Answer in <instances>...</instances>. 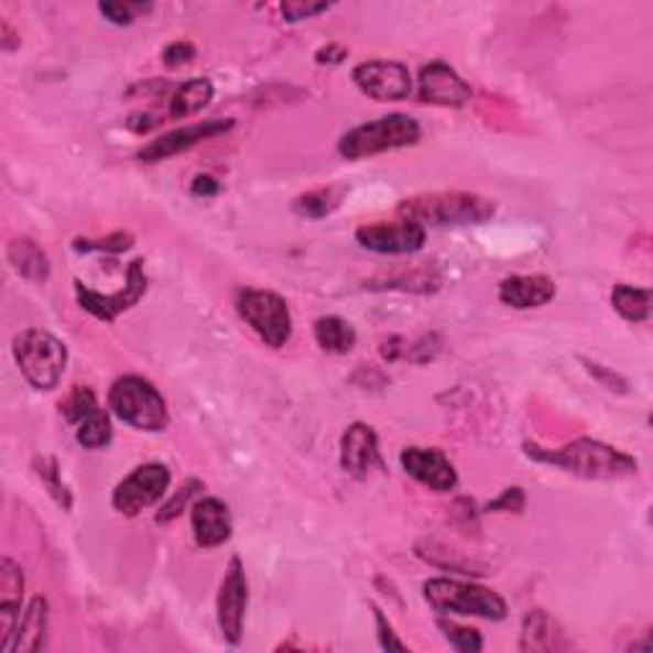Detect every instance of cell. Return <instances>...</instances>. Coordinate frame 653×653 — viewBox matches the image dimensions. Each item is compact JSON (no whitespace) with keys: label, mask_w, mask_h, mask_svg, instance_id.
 I'll return each instance as SVG.
<instances>
[{"label":"cell","mask_w":653,"mask_h":653,"mask_svg":"<svg viewBox=\"0 0 653 653\" xmlns=\"http://www.w3.org/2000/svg\"><path fill=\"white\" fill-rule=\"evenodd\" d=\"M526 455L536 459V462L562 467L564 472H572L585 480H623L639 472V459L625 455L623 449L590 437H579L556 449L526 442Z\"/></svg>","instance_id":"1"},{"label":"cell","mask_w":653,"mask_h":653,"mask_svg":"<svg viewBox=\"0 0 653 653\" xmlns=\"http://www.w3.org/2000/svg\"><path fill=\"white\" fill-rule=\"evenodd\" d=\"M396 213L422 228H462L493 220L496 202L472 192H432L401 199Z\"/></svg>","instance_id":"2"},{"label":"cell","mask_w":653,"mask_h":653,"mask_svg":"<svg viewBox=\"0 0 653 653\" xmlns=\"http://www.w3.org/2000/svg\"><path fill=\"white\" fill-rule=\"evenodd\" d=\"M422 141V126L416 118L403 116V112H391V116L368 120L350 128L348 133L337 141V151L342 159L360 161L381 153L399 151L416 146Z\"/></svg>","instance_id":"3"},{"label":"cell","mask_w":653,"mask_h":653,"mask_svg":"<svg viewBox=\"0 0 653 653\" xmlns=\"http://www.w3.org/2000/svg\"><path fill=\"white\" fill-rule=\"evenodd\" d=\"M424 600L439 616H459V618H482L501 623L508 616L505 600L490 587L478 583H462V579L434 577L424 583Z\"/></svg>","instance_id":"4"},{"label":"cell","mask_w":653,"mask_h":653,"mask_svg":"<svg viewBox=\"0 0 653 653\" xmlns=\"http://www.w3.org/2000/svg\"><path fill=\"white\" fill-rule=\"evenodd\" d=\"M108 406L120 422L133 429L159 434L164 432L172 416L161 391L143 376H123L110 385Z\"/></svg>","instance_id":"5"},{"label":"cell","mask_w":653,"mask_h":653,"mask_svg":"<svg viewBox=\"0 0 653 653\" xmlns=\"http://www.w3.org/2000/svg\"><path fill=\"white\" fill-rule=\"evenodd\" d=\"M13 360L21 376L36 391H54L67 370V345L44 329H23L13 337Z\"/></svg>","instance_id":"6"},{"label":"cell","mask_w":653,"mask_h":653,"mask_svg":"<svg viewBox=\"0 0 653 653\" xmlns=\"http://www.w3.org/2000/svg\"><path fill=\"white\" fill-rule=\"evenodd\" d=\"M236 309L269 348L279 350L292 340L294 319L286 300L269 289H240L236 296Z\"/></svg>","instance_id":"7"},{"label":"cell","mask_w":653,"mask_h":653,"mask_svg":"<svg viewBox=\"0 0 653 653\" xmlns=\"http://www.w3.org/2000/svg\"><path fill=\"white\" fill-rule=\"evenodd\" d=\"M168 486H172V470L161 462H146L135 467L128 478L118 482L110 501L118 513L133 519V515L143 513L146 508L164 501Z\"/></svg>","instance_id":"8"},{"label":"cell","mask_w":653,"mask_h":653,"mask_svg":"<svg viewBox=\"0 0 653 653\" xmlns=\"http://www.w3.org/2000/svg\"><path fill=\"white\" fill-rule=\"evenodd\" d=\"M143 265H146L143 263V258H139V261H133L131 265H128L126 286L116 294H100L87 284H83V281H75L77 304L83 306L87 314H92L95 319L116 322L120 314L133 309V306L139 304L149 292V276H146V269H143Z\"/></svg>","instance_id":"9"},{"label":"cell","mask_w":653,"mask_h":653,"mask_svg":"<svg viewBox=\"0 0 653 653\" xmlns=\"http://www.w3.org/2000/svg\"><path fill=\"white\" fill-rule=\"evenodd\" d=\"M248 577L246 567L240 556H232L225 569V577L220 583V592H217V625H220L222 639L230 646H238L243 641V625L248 612Z\"/></svg>","instance_id":"10"},{"label":"cell","mask_w":653,"mask_h":653,"mask_svg":"<svg viewBox=\"0 0 653 653\" xmlns=\"http://www.w3.org/2000/svg\"><path fill=\"white\" fill-rule=\"evenodd\" d=\"M352 83L370 100L399 102L414 90V79L406 64L393 59H370L352 69Z\"/></svg>","instance_id":"11"},{"label":"cell","mask_w":653,"mask_h":653,"mask_svg":"<svg viewBox=\"0 0 653 653\" xmlns=\"http://www.w3.org/2000/svg\"><path fill=\"white\" fill-rule=\"evenodd\" d=\"M358 246L378 255H411L418 253L426 243V228L422 225L401 222H368L355 230Z\"/></svg>","instance_id":"12"},{"label":"cell","mask_w":653,"mask_h":653,"mask_svg":"<svg viewBox=\"0 0 653 653\" xmlns=\"http://www.w3.org/2000/svg\"><path fill=\"white\" fill-rule=\"evenodd\" d=\"M232 126H236V120L232 118H225V120L215 118V120H205V123L176 128V131H168L161 135V139L146 143V146L139 151V159L143 161V164H156V161L172 159V156H176V153H184V151L199 146V143L217 139V135L232 131Z\"/></svg>","instance_id":"13"},{"label":"cell","mask_w":653,"mask_h":653,"mask_svg":"<svg viewBox=\"0 0 653 653\" xmlns=\"http://www.w3.org/2000/svg\"><path fill=\"white\" fill-rule=\"evenodd\" d=\"M418 102L434 108H465L472 100L470 85L447 62H429L418 72Z\"/></svg>","instance_id":"14"},{"label":"cell","mask_w":653,"mask_h":653,"mask_svg":"<svg viewBox=\"0 0 653 653\" xmlns=\"http://www.w3.org/2000/svg\"><path fill=\"white\" fill-rule=\"evenodd\" d=\"M399 459L409 478H414L418 486L429 488L434 493H449L457 488L459 475L442 449L406 447Z\"/></svg>","instance_id":"15"},{"label":"cell","mask_w":653,"mask_h":653,"mask_svg":"<svg viewBox=\"0 0 653 653\" xmlns=\"http://www.w3.org/2000/svg\"><path fill=\"white\" fill-rule=\"evenodd\" d=\"M381 445L370 424L355 422L345 429L340 439V467L352 478H368L376 467H381Z\"/></svg>","instance_id":"16"},{"label":"cell","mask_w":653,"mask_h":653,"mask_svg":"<svg viewBox=\"0 0 653 653\" xmlns=\"http://www.w3.org/2000/svg\"><path fill=\"white\" fill-rule=\"evenodd\" d=\"M23 590H26V577L23 569L11 556L0 559V651H11L15 628L21 620Z\"/></svg>","instance_id":"17"},{"label":"cell","mask_w":653,"mask_h":653,"mask_svg":"<svg viewBox=\"0 0 653 653\" xmlns=\"http://www.w3.org/2000/svg\"><path fill=\"white\" fill-rule=\"evenodd\" d=\"M192 519V534L202 549H215L222 546L232 536V515L228 503H222L220 498H197L189 508Z\"/></svg>","instance_id":"18"},{"label":"cell","mask_w":653,"mask_h":653,"mask_svg":"<svg viewBox=\"0 0 653 653\" xmlns=\"http://www.w3.org/2000/svg\"><path fill=\"white\" fill-rule=\"evenodd\" d=\"M556 284L542 273H529V276H508L498 286V300L511 309L526 312L554 302Z\"/></svg>","instance_id":"19"},{"label":"cell","mask_w":653,"mask_h":653,"mask_svg":"<svg viewBox=\"0 0 653 653\" xmlns=\"http://www.w3.org/2000/svg\"><path fill=\"white\" fill-rule=\"evenodd\" d=\"M519 649L526 653L569 651L572 641L567 639V633H564L559 620H554L549 612L531 610V612H526V616H523Z\"/></svg>","instance_id":"20"},{"label":"cell","mask_w":653,"mask_h":653,"mask_svg":"<svg viewBox=\"0 0 653 653\" xmlns=\"http://www.w3.org/2000/svg\"><path fill=\"white\" fill-rule=\"evenodd\" d=\"M8 263L13 265V271L19 276L31 281V284H46L52 276L50 255L31 238H13L8 243Z\"/></svg>","instance_id":"21"},{"label":"cell","mask_w":653,"mask_h":653,"mask_svg":"<svg viewBox=\"0 0 653 653\" xmlns=\"http://www.w3.org/2000/svg\"><path fill=\"white\" fill-rule=\"evenodd\" d=\"M46 628H50V602L42 595L31 600L29 610L23 612L15 628L11 651L8 653H36L44 649Z\"/></svg>","instance_id":"22"},{"label":"cell","mask_w":653,"mask_h":653,"mask_svg":"<svg viewBox=\"0 0 653 653\" xmlns=\"http://www.w3.org/2000/svg\"><path fill=\"white\" fill-rule=\"evenodd\" d=\"M215 98V85L207 77H195L176 87L168 98V118L184 120L205 110Z\"/></svg>","instance_id":"23"},{"label":"cell","mask_w":653,"mask_h":653,"mask_svg":"<svg viewBox=\"0 0 653 653\" xmlns=\"http://www.w3.org/2000/svg\"><path fill=\"white\" fill-rule=\"evenodd\" d=\"M348 187L345 184H329V187L309 189L304 195L292 202V209L304 220H322V217L333 215L335 209H340L342 199L348 197Z\"/></svg>","instance_id":"24"},{"label":"cell","mask_w":653,"mask_h":653,"mask_svg":"<svg viewBox=\"0 0 653 653\" xmlns=\"http://www.w3.org/2000/svg\"><path fill=\"white\" fill-rule=\"evenodd\" d=\"M314 340L325 352L333 355H348L355 342H358V333L348 319L342 317H319L314 322Z\"/></svg>","instance_id":"25"},{"label":"cell","mask_w":653,"mask_h":653,"mask_svg":"<svg viewBox=\"0 0 653 653\" xmlns=\"http://www.w3.org/2000/svg\"><path fill=\"white\" fill-rule=\"evenodd\" d=\"M610 304L625 322L641 325V322H646L651 317V289L618 284L612 286Z\"/></svg>","instance_id":"26"},{"label":"cell","mask_w":653,"mask_h":653,"mask_svg":"<svg viewBox=\"0 0 653 653\" xmlns=\"http://www.w3.org/2000/svg\"><path fill=\"white\" fill-rule=\"evenodd\" d=\"M75 426V437L85 449H105L112 442V422L102 406L87 411Z\"/></svg>","instance_id":"27"},{"label":"cell","mask_w":653,"mask_h":653,"mask_svg":"<svg viewBox=\"0 0 653 653\" xmlns=\"http://www.w3.org/2000/svg\"><path fill=\"white\" fill-rule=\"evenodd\" d=\"M34 470L39 475V480L44 482V488L50 490L54 503L59 505L62 511H72V493H69V488L64 486L62 470H59V462H56V457H36L34 459Z\"/></svg>","instance_id":"28"},{"label":"cell","mask_w":653,"mask_h":653,"mask_svg":"<svg viewBox=\"0 0 653 653\" xmlns=\"http://www.w3.org/2000/svg\"><path fill=\"white\" fill-rule=\"evenodd\" d=\"M437 628L445 633L449 646L462 653H480L482 646H486L480 631H475V628H467V625H457L453 620H447V616L437 620Z\"/></svg>","instance_id":"29"},{"label":"cell","mask_w":653,"mask_h":653,"mask_svg":"<svg viewBox=\"0 0 653 653\" xmlns=\"http://www.w3.org/2000/svg\"><path fill=\"white\" fill-rule=\"evenodd\" d=\"M98 406H100L98 396H95V391L90 389V385H75L69 396L59 403L62 414H64V418H67L69 424H77L79 418H83L87 414V411H92V409H98Z\"/></svg>","instance_id":"30"},{"label":"cell","mask_w":653,"mask_h":653,"mask_svg":"<svg viewBox=\"0 0 653 653\" xmlns=\"http://www.w3.org/2000/svg\"><path fill=\"white\" fill-rule=\"evenodd\" d=\"M100 15H105L116 26H131L139 15H146L153 11V3H120V0H108L98 6Z\"/></svg>","instance_id":"31"},{"label":"cell","mask_w":653,"mask_h":653,"mask_svg":"<svg viewBox=\"0 0 653 653\" xmlns=\"http://www.w3.org/2000/svg\"><path fill=\"white\" fill-rule=\"evenodd\" d=\"M205 490V486H202L199 480H189L187 486H182L179 490H176V496L172 498V501H166L164 505H161V511L156 513V521L159 523H172L174 519H179L184 508H192V501Z\"/></svg>","instance_id":"32"},{"label":"cell","mask_w":653,"mask_h":653,"mask_svg":"<svg viewBox=\"0 0 653 653\" xmlns=\"http://www.w3.org/2000/svg\"><path fill=\"white\" fill-rule=\"evenodd\" d=\"M133 248L131 232H112L105 240H75L77 253H126Z\"/></svg>","instance_id":"33"},{"label":"cell","mask_w":653,"mask_h":653,"mask_svg":"<svg viewBox=\"0 0 653 653\" xmlns=\"http://www.w3.org/2000/svg\"><path fill=\"white\" fill-rule=\"evenodd\" d=\"M333 3H309V0H289V3L281 6V13L289 23H300V21H309L314 15L327 13Z\"/></svg>","instance_id":"34"},{"label":"cell","mask_w":653,"mask_h":653,"mask_svg":"<svg viewBox=\"0 0 653 653\" xmlns=\"http://www.w3.org/2000/svg\"><path fill=\"white\" fill-rule=\"evenodd\" d=\"M526 508V493L523 488H505L496 501H490L486 505V511L490 513H521Z\"/></svg>","instance_id":"35"},{"label":"cell","mask_w":653,"mask_h":653,"mask_svg":"<svg viewBox=\"0 0 653 653\" xmlns=\"http://www.w3.org/2000/svg\"><path fill=\"white\" fill-rule=\"evenodd\" d=\"M195 56H197V50L192 42H172L164 50V54H161V62H164L168 69H179L184 64L195 62Z\"/></svg>","instance_id":"36"},{"label":"cell","mask_w":653,"mask_h":653,"mask_svg":"<svg viewBox=\"0 0 653 653\" xmlns=\"http://www.w3.org/2000/svg\"><path fill=\"white\" fill-rule=\"evenodd\" d=\"M583 362H585L587 373L598 378V381L605 385V389L618 391V393H625V391H628L625 378H623V376H618L612 368H605V366H600V362H592V360H583Z\"/></svg>","instance_id":"37"},{"label":"cell","mask_w":653,"mask_h":653,"mask_svg":"<svg viewBox=\"0 0 653 653\" xmlns=\"http://www.w3.org/2000/svg\"><path fill=\"white\" fill-rule=\"evenodd\" d=\"M373 616H376V628H378V639H381V646L385 651H406V643H403L396 631H393V625L389 623V618L383 616L381 608H376L373 605Z\"/></svg>","instance_id":"38"},{"label":"cell","mask_w":653,"mask_h":653,"mask_svg":"<svg viewBox=\"0 0 653 653\" xmlns=\"http://www.w3.org/2000/svg\"><path fill=\"white\" fill-rule=\"evenodd\" d=\"M192 195L195 197H205V199H209V197H217L222 192V184L215 179V176H209V174H199V176H195V179H192Z\"/></svg>","instance_id":"39"},{"label":"cell","mask_w":653,"mask_h":653,"mask_svg":"<svg viewBox=\"0 0 653 653\" xmlns=\"http://www.w3.org/2000/svg\"><path fill=\"white\" fill-rule=\"evenodd\" d=\"M348 46H342V44H335V42H329V44H325L322 46V50L314 54V59H317V64H342L345 59H348Z\"/></svg>","instance_id":"40"},{"label":"cell","mask_w":653,"mask_h":653,"mask_svg":"<svg viewBox=\"0 0 653 653\" xmlns=\"http://www.w3.org/2000/svg\"><path fill=\"white\" fill-rule=\"evenodd\" d=\"M128 131L133 133H149L151 128L159 126V118L151 116V112H133L131 118H128Z\"/></svg>","instance_id":"41"},{"label":"cell","mask_w":653,"mask_h":653,"mask_svg":"<svg viewBox=\"0 0 653 653\" xmlns=\"http://www.w3.org/2000/svg\"><path fill=\"white\" fill-rule=\"evenodd\" d=\"M0 34H3V50H6V52L19 50V46H21V36H15V34H13L11 23H8V21L0 23Z\"/></svg>","instance_id":"42"}]
</instances>
